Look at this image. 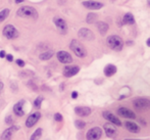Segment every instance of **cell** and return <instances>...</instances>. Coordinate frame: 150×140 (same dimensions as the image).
I'll list each match as a JSON object with an SVG mask.
<instances>
[{
  "mask_svg": "<svg viewBox=\"0 0 150 140\" xmlns=\"http://www.w3.org/2000/svg\"><path fill=\"white\" fill-rule=\"evenodd\" d=\"M122 22H124V24H126V25H133L135 23V18L132 14L128 12V14H125L124 18H122Z\"/></svg>",
  "mask_w": 150,
  "mask_h": 140,
  "instance_id": "7402d4cb",
  "label": "cell"
},
{
  "mask_svg": "<svg viewBox=\"0 0 150 140\" xmlns=\"http://www.w3.org/2000/svg\"><path fill=\"white\" fill-rule=\"evenodd\" d=\"M108 25L106 24L105 22H98L97 23V29H98L99 33L101 34V35H105V34L107 33V31H108Z\"/></svg>",
  "mask_w": 150,
  "mask_h": 140,
  "instance_id": "44dd1931",
  "label": "cell"
},
{
  "mask_svg": "<svg viewBox=\"0 0 150 140\" xmlns=\"http://www.w3.org/2000/svg\"><path fill=\"white\" fill-rule=\"evenodd\" d=\"M5 55H6L5 51H3V50H2V51H0V57H1V58H2V57H5Z\"/></svg>",
  "mask_w": 150,
  "mask_h": 140,
  "instance_id": "e575fe53",
  "label": "cell"
},
{
  "mask_svg": "<svg viewBox=\"0 0 150 140\" xmlns=\"http://www.w3.org/2000/svg\"><path fill=\"white\" fill-rule=\"evenodd\" d=\"M125 126H126L127 130L130 131V132H132V133H139V131H140V127H139L136 123L126 122L125 123Z\"/></svg>",
  "mask_w": 150,
  "mask_h": 140,
  "instance_id": "d6986e66",
  "label": "cell"
},
{
  "mask_svg": "<svg viewBox=\"0 0 150 140\" xmlns=\"http://www.w3.org/2000/svg\"><path fill=\"white\" fill-rule=\"evenodd\" d=\"M78 35H79V37L81 38V39L87 40V41H91V40H93L95 38L93 32L91 31V30L87 29V28L80 29L79 32H78Z\"/></svg>",
  "mask_w": 150,
  "mask_h": 140,
  "instance_id": "52a82bcc",
  "label": "cell"
},
{
  "mask_svg": "<svg viewBox=\"0 0 150 140\" xmlns=\"http://www.w3.org/2000/svg\"><path fill=\"white\" fill-rule=\"evenodd\" d=\"M75 112L80 117H88L91 114V109L88 107H77L75 109Z\"/></svg>",
  "mask_w": 150,
  "mask_h": 140,
  "instance_id": "e0dca14e",
  "label": "cell"
},
{
  "mask_svg": "<svg viewBox=\"0 0 150 140\" xmlns=\"http://www.w3.org/2000/svg\"><path fill=\"white\" fill-rule=\"evenodd\" d=\"M75 125H76V127H77L78 129H84V128H85V126H86V123L83 122V121H81V120H77L75 122Z\"/></svg>",
  "mask_w": 150,
  "mask_h": 140,
  "instance_id": "4316f807",
  "label": "cell"
},
{
  "mask_svg": "<svg viewBox=\"0 0 150 140\" xmlns=\"http://www.w3.org/2000/svg\"><path fill=\"white\" fill-rule=\"evenodd\" d=\"M104 131H105L106 136L111 137V138L117 135V129H115V126H113L112 124H110V123H106V124L104 125Z\"/></svg>",
  "mask_w": 150,
  "mask_h": 140,
  "instance_id": "2e32d148",
  "label": "cell"
},
{
  "mask_svg": "<svg viewBox=\"0 0 150 140\" xmlns=\"http://www.w3.org/2000/svg\"><path fill=\"white\" fill-rule=\"evenodd\" d=\"M18 130V127H16V126H10L8 129H6L1 135V140H10L13 135V133L16 131Z\"/></svg>",
  "mask_w": 150,
  "mask_h": 140,
  "instance_id": "9a60e30c",
  "label": "cell"
},
{
  "mask_svg": "<svg viewBox=\"0 0 150 140\" xmlns=\"http://www.w3.org/2000/svg\"><path fill=\"white\" fill-rule=\"evenodd\" d=\"M102 116H103V118L108 121L110 124L115 125V126H122V122L120 121V119L117 118V117H115L113 114H111L110 112H107V111L103 112Z\"/></svg>",
  "mask_w": 150,
  "mask_h": 140,
  "instance_id": "ba28073f",
  "label": "cell"
},
{
  "mask_svg": "<svg viewBox=\"0 0 150 140\" xmlns=\"http://www.w3.org/2000/svg\"><path fill=\"white\" fill-rule=\"evenodd\" d=\"M9 12H10V10L8 9V8H5V9L0 11V23L3 22V21L9 16Z\"/></svg>",
  "mask_w": 150,
  "mask_h": 140,
  "instance_id": "484cf974",
  "label": "cell"
},
{
  "mask_svg": "<svg viewBox=\"0 0 150 140\" xmlns=\"http://www.w3.org/2000/svg\"><path fill=\"white\" fill-rule=\"evenodd\" d=\"M42 100H43V98H42L41 96L37 97V99H36V100H35V102H34V107H35L36 109H39V107H41Z\"/></svg>",
  "mask_w": 150,
  "mask_h": 140,
  "instance_id": "83f0119b",
  "label": "cell"
},
{
  "mask_svg": "<svg viewBox=\"0 0 150 140\" xmlns=\"http://www.w3.org/2000/svg\"><path fill=\"white\" fill-rule=\"evenodd\" d=\"M125 140H140V139H125Z\"/></svg>",
  "mask_w": 150,
  "mask_h": 140,
  "instance_id": "f35d334b",
  "label": "cell"
},
{
  "mask_svg": "<svg viewBox=\"0 0 150 140\" xmlns=\"http://www.w3.org/2000/svg\"><path fill=\"white\" fill-rule=\"evenodd\" d=\"M69 47H71V51H73L78 57L83 58V57H85L87 55V50H86V48L84 47L83 44L78 41V40H71V44H69Z\"/></svg>",
  "mask_w": 150,
  "mask_h": 140,
  "instance_id": "3957f363",
  "label": "cell"
},
{
  "mask_svg": "<svg viewBox=\"0 0 150 140\" xmlns=\"http://www.w3.org/2000/svg\"><path fill=\"white\" fill-rule=\"evenodd\" d=\"M2 89H3V83H2V82L0 81V92H1Z\"/></svg>",
  "mask_w": 150,
  "mask_h": 140,
  "instance_id": "d590c367",
  "label": "cell"
},
{
  "mask_svg": "<svg viewBox=\"0 0 150 140\" xmlns=\"http://www.w3.org/2000/svg\"><path fill=\"white\" fill-rule=\"evenodd\" d=\"M80 71V68L78 65H67L63 70V76L67 78H71L73 76L77 75Z\"/></svg>",
  "mask_w": 150,
  "mask_h": 140,
  "instance_id": "30bf717a",
  "label": "cell"
},
{
  "mask_svg": "<svg viewBox=\"0 0 150 140\" xmlns=\"http://www.w3.org/2000/svg\"><path fill=\"white\" fill-rule=\"evenodd\" d=\"M149 5H150V1H149Z\"/></svg>",
  "mask_w": 150,
  "mask_h": 140,
  "instance_id": "ab89813d",
  "label": "cell"
},
{
  "mask_svg": "<svg viewBox=\"0 0 150 140\" xmlns=\"http://www.w3.org/2000/svg\"><path fill=\"white\" fill-rule=\"evenodd\" d=\"M102 135V130L99 127H93L91 128L86 134L87 140H99Z\"/></svg>",
  "mask_w": 150,
  "mask_h": 140,
  "instance_id": "8992f818",
  "label": "cell"
},
{
  "mask_svg": "<svg viewBox=\"0 0 150 140\" xmlns=\"http://www.w3.org/2000/svg\"><path fill=\"white\" fill-rule=\"evenodd\" d=\"M56 55H57V59L60 61L61 63H65V65H67V63H71V61H73V57H71V55L69 53V52L64 51V50H60V51H58Z\"/></svg>",
  "mask_w": 150,
  "mask_h": 140,
  "instance_id": "9c48e42d",
  "label": "cell"
},
{
  "mask_svg": "<svg viewBox=\"0 0 150 140\" xmlns=\"http://www.w3.org/2000/svg\"><path fill=\"white\" fill-rule=\"evenodd\" d=\"M28 86L30 87L32 90H35V91H37V90H38V88H37V86H36V84H35V83H33L32 81L29 82V83H28Z\"/></svg>",
  "mask_w": 150,
  "mask_h": 140,
  "instance_id": "f546056e",
  "label": "cell"
},
{
  "mask_svg": "<svg viewBox=\"0 0 150 140\" xmlns=\"http://www.w3.org/2000/svg\"><path fill=\"white\" fill-rule=\"evenodd\" d=\"M16 14L24 18H31V20H37L38 18V11L31 6H22L18 9Z\"/></svg>",
  "mask_w": 150,
  "mask_h": 140,
  "instance_id": "6da1fadb",
  "label": "cell"
},
{
  "mask_svg": "<svg viewBox=\"0 0 150 140\" xmlns=\"http://www.w3.org/2000/svg\"><path fill=\"white\" fill-rule=\"evenodd\" d=\"M25 100H20L18 103H16L13 107V112L16 114L18 117H23L25 114V112L23 109V107H24Z\"/></svg>",
  "mask_w": 150,
  "mask_h": 140,
  "instance_id": "ac0fdd59",
  "label": "cell"
},
{
  "mask_svg": "<svg viewBox=\"0 0 150 140\" xmlns=\"http://www.w3.org/2000/svg\"><path fill=\"white\" fill-rule=\"evenodd\" d=\"M40 117H41L40 112H34V114H30V117H28V119H27V121H26V126L28 127V128L33 127L34 125L39 121Z\"/></svg>",
  "mask_w": 150,
  "mask_h": 140,
  "instance_id": "5bb4252c",
  "label": "cell"
},
{
  "mask_svg": "<svg viewBox=\"0 0 150 140\" xmlns=\"http://www.w3.org/2000/svg\"><path fill=\"white\" fill-rule=\"evenodd\" d=\"M24 2V0H16V3H22Z\"/></svg>",
  "mask_w": 150,
  "mask_h": 140,
  "instance_id": "8d00e7d4",
  "label": "cell"
},
{
  "mask_svg": "<svg viewBox=\"0 0 150 140\" xmlns=\"http://www.w3.org/2000/svg\"><path fill=\"white\" fill-rule=\"evenodd\" d=\"M117 73V67L115 65H107L104 68V74L106 77H111Z\"/></svg>",
  "mask_w": 150,
  "mask_h": 140,
  "instance_id": "ffe728a7",
  "label": "cell"
},
{
  "mask_svg": "<svg viewBox=\"0 0 150 140\" xmlns=\"http://www.w3.org/2000/svg\"><path fill=\"white\" fill-rule=\"evenodd\" d=\"M146 43H147V46H149V47H150V38H149L148 40H147V42H146Z\"/></svg>",
  "mask_w": 150,
  "mask_h": 140,
  "instance_id": "74e56055",
  "label": "cell"
},
{
  "mask_svg": "<svg viewBox=\"0 0 150 140\" xmlns=\"http://www.w3.org/2000/svg\"><path fill=\"white\" fill-rule=\"evenodd\" d=\"M42 136V129L38 128L37 130L34 132V134L31 136V140H39Z\"/></svg>",
  "mask_w": 150,
  "mask_h": 140,
  "instance_id": "d4e9b609",
  "label": "cell"
},
{
  "mask_svg": "<svg viewBox=\"0 0 150 140\" xmlns=\"http://www.w3.org/2000/svg\"><path fill=\"white\" fill-rule=\"evenodd\" d=\"M107 45L109 46V48H111L115 51H120L124 47V41L122 39L117 35H111L107 38L106 40Z\"/></svg>",
  "mask_w": 150,
  "mask_h": 140,
  "instance_id": "7a4b0ae2",
  "label": "cell"
},
{
  "mask_svg": "<svg viewBox=\"0 0 150 140\" xmlns=\"http://www.w3.org/2000/svg\"><path fill=\"white\" fill-rule=\"evenodd\" d=\"M133 105L138 109H149L150 100L147 98H143V97H138L133 100Z\"/></svg>",
  "mask_w": 150,
  "mask_h": 140,
  "instance_id": "277c9868",
  "label": "cell"
},
{
  "mask_svg": "<svg viewBox=\"0 0 150 140\" xmlns=\"http://www.w3.org/2000/svg\"><path fill=\"white\" fill-rule=\"evenodd\" d=\"M71 97H73V98H77V97H78V92L74 91V92L71 93Z\"/></svg>",
  "mask_w": 150,
  "mask_h": 140,
  "instance_id": "836d02e7",
  "label": "cell"
},
{
  "mask_svg": "<svg viewBox=\"0 0 150 140\" xmlns=\"http://www.w3.org/2000/svg\"><path fill=\"white\" fill-rule=\"evenodd\" d=\"M53 22L55 24V26L57 27V29L59 30L62 34H64L65 32L67 31V22H65L63 18H59V16H55L53 18Z\"/></svg>",
  "mask_w": 150,
  "mask_h": 140,
  "instance_id": "4fadbf2b",
  "label": "cell"
},
{
  "mask_svg": "<svg viewBox=\"0 0 150 140\" xmlns=\"http://www.w3.org/2000/svg\"><path fill=\"white\" fill-rule=\"evenodd\" d=\"M97 20V14H88L87 18H86V22L88 23V24H93V23H95Z\"/></svg>",
  "mask_w": 150,
  "mask_h": 140,
  "instance_id": "cb8c5ba5",
  "label": "cell"
},
{
  "mask_svg": "<svg viewBox=\"0 0 150 140\" xmlns=\"http://www.w3.org/2000/svg\"><path fill=\"white\" fill-rule=\"evenodd\" d=\"M54 119H55V121H57V122H61V121H62V116H61L60 114H54Z\"/></svg>",
  "mask_w": 150,
  "mask_h": 140,
  "instance_id": "4dcf8cb0",
  "label": "cell"
},
{
  "mask_svg": "<svg viewBox=\"0 0 150 140\" xmlns=\"http://www.w3.org/2000/svg\"><path fill=\"white\" fill-rule=\"evenodd\" d=\"M53 54H54V52L52 51V50H48V51H45L40 54L39 58L41 59V60H48V59H50L53 56Z\"/></svg>",
  "mask_w": 150,
  "mask_h": 140,
  "instance_id": "603a6c76",
  "label": "cell"
},
{
  "mask_svg": "<svg viewBox=\"0 0 150 140\" xmlns=\"http://www.w3.org/2000/svg\"><path fill=\"white\" fill-rule=\"evenodd\" d=\"M3 36L7 39H16L18 37V30L14 28L12 25H7V26L4 27L3 29Z\"/></svg>",
  "mask_w": 150,
  "mask_h": 140,
  "instance_id": "5b68a950",
  "label": "cell"
},
{
  "mask_svg": "<svg viewBox=\"0 0 150 140\" xmlns=\"http://www.w3.org/2000/svg\"><path fill=\"white\" fill-rule=\"evenodd\" d=\"M5 123L7 125H12L13 124V120H12V118H11V116H7L5 118Z\"/></svg>",
  "mask_w": 150,
  "mask_h": 140,
  "instance_id": "f1b7e54d",
  "label": "cell"
},
{
  "mask_svg": "<svg viewBox=\"0 0 150 140\" xmlns=\"http://www.w3.org/2000/svg\"><path fill=\"white\" fill-rule=\"evenodd\" d=\"M6 58H7V60H8V61H12L13 57H12L11 54H7V55H6Z\"/></svg>",
  "mask_w": 150,
  "mask_h": 140,
  "instance_id": "d6a6232c",
  "label": "cell"
},
{
  "mask_svg": "<svg viewBox=\"0 0 150 140\" xmlns=\"http://www.w3.org/2000/svg\"><path fill=\"white\" fill-rule=\"evenodd\" d=\"M16 63H18V65H20L21 68L25 67V61L22 60V59H18V60H16Z\"/></svg>",
  "mask_w": 150,
  "mask_h": 140,
  "instance_id": "1f68e13d",
  "label": "cell"
},
{
  "mask_svg": "<svg viewBox=\"0 0 150 140\" xmlns=\"http://www.w3.org/2000/svg\"><path fill=\"white\" fill-rule=\"evenodd\" d=\"M117 114H119L120 117H122V118L131 119V120L136 119V114H135L134 112H132L131 109H127V107H120V109H117Z\"/></svg>",
  "mask_w": 150,
  "mask_h": 140,
  "instance_id": "8fae6325",
  "label": "cell"
},
{
  "mask_svg": "<svg viewBox=\"0 0 150 140\" xmlns=\"http://www.w3.org/2000/svg\"><path fill=\"white\" fill-rule=\"evenodd\" d=\"M83 5L85 6L86 8L91 10H97L100 9V8L103 7V3L98 1H94V0H87V1L83 2Z\"/></svg>",
  "mask_w": 150,
  "mask_h": 140,
  "instance_id": "7c38bea8",
  "label": "cell"
}]
</instances>
